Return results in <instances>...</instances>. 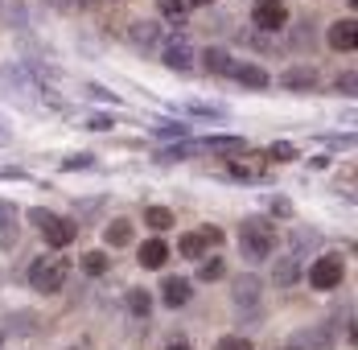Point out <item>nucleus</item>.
I'll use <instances>...</instances> for the list:
<instances>
[{"instance_id": "79ce46f5", "label": "nucleus", "mask_w": 358, "mask_h": 350, "mask_svg": "<svg viewBox=\"0 0 358 350\" xmlns=\"http://www.w3.org/2000/svg\"><path fill=\"white\" fill-rule=\"evenodd\" d=\"M0 350H4V334H0Z\"/></svg>"}, {"instance_id": "473e14b6", "label": "nucleus", "mask_w": 358, "mask_h": 350, "mask_svg": "<svg viewBox=\"0 0 358 350\" xmlns=\"http://www.w3.org/2000/svg\"><path fill=\"white\" fill-rule=\"evenodd\" d=\"M157 136L161 140H178V136H185V128H181V124H157Z\"/></svg>"}, {"instance_id": "5701e85b", "label": "nucleus", "mask_w": 358, "mask_h": 350, "mask_svg": "<svg viewBox=\"0 0 358 350\" xmlns=\"http://www.w3.org/2000/svg\"><path fill=\"white\" fill-rule=\"evenodd\" d=\"M222 174L235 177V181H259V177H264V169H259V165H243V161H231Z\"/></svg>"}, {"instance_id": "7ed1b4c3", "label": "nucleus", "mask_w": 358, "mask_h": 350, "mask_svg": "<svg viewBox=\"0 0 358 350\" xmlns=\"http://www.w3.org/2000/svg\"><path fill=\"white\" fill-rule=\"evenodd\" d=\"M71 276V260L66 255H37L29 264V284L37 293H58Z\"/></svg>"}, {"instance_id": "e433bc0d", "label": "nucleus", "mask_w": 358, "mask_h": 350, "mask_svg": "<svg viewBox=\"0 0 358 350\" xmlns=\"http://www.w3.org/2000/svg\"><path fill=\"white\" fill-rule=\"evenodd\" d=\"M8 140H13V132H8V120L0 115V144H8Z\"/></svg>"}, {"instance_id": "b1692460", "label": "nucleus", "mask_w": 358, "mask_h": 350, "mask_svg": "<svg viewBox=\"0 0 358 350\" xmlns=\"http://www.w3.org/2000/svg\"><path fill=\"white\" fill-rule=\"evenodd\" d=\"M21 239V231H17V218H0V251H13Z\"/></svg>"}, {"instance_id": "20e7f679", "label": "nucleus", "mask_w": 358, "mask_h": 350, "mask_svg": "<svg viewBox=\"0 0 358 350\" xmlns=\"http://www.w3.org/2000/svg\"><path fill=\"white\" fill-rule=\"evenodd\" d=\"M29 223L34 227H41V235H45V244L50 247H71L74 239H78V223L74 218H62V214H54V210H29Z\"/></svg>"}, {"instance_id": "7c9ffc66", "label": "nucleus", "mask_w": 358, "mask_h": 350, "mask_svg": "<svg viewBox=\"0 0 358 350\" xmlns=\"http://www.w3.org/2000/svg\"><path fill=\"white\" fill-rule=\"evenodd\" d=\"M338 91H342V95H358V74H355V70L338 78Z\"/></svg>"}, {"instance_id": "9d476101", "label": "nucleus", "mask_w": 358, "mask_h": 350, "mask_svg": "<svg viewBox=\"0 0 358 350\" xmlns=\"http://www.w3.org/2000/svg\"><path fill=\"white\" fill-rule=\"evenodd\" d=\"M165 260H169V247H165L161 235H152V239H144V244L136 247V264L148 268V272H161V264H165Z\"/></svg>"}, {"instance_id": "ddd939ff", "label": "nucleus", "mask_w": 358, "mask_h": 350, "mask_svg": "<svg viewBox=\"0 0 358 350\" xmlns=\"http://www.w3.org/2000/svg\"><path fill=\"white\" fill-rule=\"evenodd\" d=\"M317 83H322V74L313 66H288L280 74V87H288V91H313Z\"/></svg>"}, {"instance_id": "4c0bfd02", "label": "nucleus", "mask_w": 358, "mask_h": 350, "mask_svg": "<svg viewBox=\"0 0 358 350\" xmlns=\"http://www.w3.org/2000/svg\"><path fill=\"white\" fill-rule=\"evenodd\" d=\"M0 218H17V214H13V206H8V202H0Z\"/></svg>"}, {"instance_id": "cd10ccee", "label": "nucleus", "mask_w": 358, "mask_h": 350, "mask_svg": "<svg viewBox=\"0 0 358 350\" xmlns=\"http://www.w3.org/2000/svg\"><path fill=\"white\" fill-rule=\"evenodd\" d=\"M222 272H227V268H222V260L210 255V260L202 264V272H198V276H202V280H222Z\"/></svg>"}, {"instance_id": "f704fd0d", "label": "nucleus", "mask_w": 358, "mask_h": 350, "mask_svg": "<svg viewBox=\"0 0 358 350\" xmlns=\"http://www.w3.org/2000/svg\"><path fill=\"white\" fill-rule=\"evenodd\" d=\"M87 91H91V95H95V99H108V104H120V99H115V95H111V91H103V87H95V83H91V87H87Z\"/></svg>"}, {"instance_id": "2eb2a0df", "label": "nucleus", "mask_w": 358, "mask_h": 350, "mask_svg": "<svg viewBox=\"0 0 358 350\" xmlns=\"http://www.w3.org/2000/svg\"><path fill=\"white\" fill-rule=\"evenodd\" d=\"M202 66L210 70V74H231L235 70V58H231L227 46H210V50H202Z\"/></svg>"}, {"instance_id": "a878e982", "label": "nucleus", "mask_w": 358, "mask_h": 350, "mask_svg": "<svg viewBox=\"0 0 358 350\" xmlns=\"http://www.w3.org/2000/svg\"><path fill=\"white\" fill-rule=\"evenodd\" d=\"M206 148H215V153H239V148H243V140H239V136H210V140H206Z\"/></svg>"}, {"instance_id": "6ab92c4d", "label": "nucleus", "mask_w": 358, "mask_h": 350, "mask_svg": "<svg viewBox=\"0 0 358 350\" xmlns=\"http://www.w3.org/2000/svg\"><path fill=\"white\" fill-rule=\"evenodd\" d=\"M144 227L157 231V235H161V231H173V210L169 206H148L144 210Z\"/></svg>"}, {"instance_id": "c756f323", "label": "nucleus", "mask_w": 358, "mask_h": 350, "mask_svg": "<svg viewBox=\"0 0 358 350\" xmlns=\"http://www.w3.org/2000/svg\"><path fill=\"white\" fill-rule=\"evenodd\" d=\"M185 111H189V115H198V120H222V111H218V107H202V104H189V107H185Z\"/></svg>"}, {"instance_id": "39448f33", "label": "nucleus", "mask_w": 358, "mask_h": 350, "mask_svg": "<svg viewBox=\"0 0 358 350\" xmlns=\"http://www.w3.org/2000/svg\"><path fill=\"white\" fill-rule=\"evenodd\" d=\"M342 280H346V255H342V251H322V255L309 264V284H313L317 293L338 288Z\"/></svg>"}, {"instance_id": "dca6fc26", "label": "nucleus", "mask_w": 358, "mask_h": 350, "mask_svg": "<svg viewBox=\"0 0 358 350\" xmlns=\"http://www.w3.org/2000/svg\"><path fill=\"white\" fill-rule=\"evenodd\" d=\"M272 280H276L280 288H292V284L301 280V260H296L292 251H288L285 260H276V268H272Z\"/></svg>"}, {"instance_id": "1a4fd4ad", "label": "nucleus", "mask_w": 358, "mask_h": 350, "mask_svg": "<svg viewBox=\"0 0 358 350\" xmlns=\"http://www.w3.org/2000/svg\"><path fill=\"white\" fill-rule=\"evenodd\" d=\"M325 41H329L338 54H350V50H358V21H355V17L334 21V25H329V34H325Z\"/></svg>"}, {"instance_id": "58836bf2", "label": "nucleus", "mask_w": 358, "mask_h": 350, "mask_svg": "<svg viewBox=\"0 0 358 350\" xmlns=\"http://www.w3.org/2000/svg\"><path fill=\"white\" fill-rule=\"evenodd\" d=\"M185 4H194V8H210L215 0H185Z\"/></svg>"}, {"instance_id": "4be33fe9", "label": "nucleus", "mask_w": 358, "mask_h": 350, "mask_svg": "<svg viewBox=\"0 0 358 350\" xmlns=\"http://www.w3.org/2000/svg\"><path fill=\"white\" fill-rule=\"evenodd\" d=\"M78 264H83V272H87V276H103V272L111 268V260L103 255V251H87Z\"/></svg>"}, {"instance_id": "ea45409f", "label": "nucleus", "mask_w": 358, "mask_h": 350, "mask_svg": "<svg viewBox=\"0 0 358 350\" xmlns=\"http://www.w3.org/2000/svg\"><path fill=\"white\" fill-rule=\"evenodd\" d=\"M165 350H194V346H189V342H169Z\"/></svg>"}, {"instance_id": "0eeeda50", "label": "nucleus", "mask_w": 358, "mask_h": 350, "mask_svg": "<svg viewBox=\"0 0 358 350\" xmlns=\"http://www.w3.org/2000/svg\"><path fill=\"white\" fill-rule=\"evenodd\" d=\"M251 21H255V29L276 34V29L288 25V4L285 0H255V4H251Z\"/></svg>"}, {"instance_id": "f03ea898", "label": "nucleus", "mask_w": 358, "mask_h": 350, "mask_svg": "<svg viewBox=\"0 0 358 350\" xmlns=\"http://www.w3.org/2000/svg\"><path fill=\"white\" fill-rule=\"evenodd\" d=\"M0 87L17 99L21 107H29L41 95V78H37V66H25V62H8L0 70Z\"/></svg>"}, {"instance_id": "c9c22d12", "label": "nucleus", "mask_w": 358, "mask_h": 350, "mask_svg": "<svg viewBox=\"0 0 358 350\" xmlns=\"http://www.w3.org/2000/svg\"><path fill=\"white\" fill-rule=\"evenodd\" d=\"M87 124H91V128H111V115H91Z\"/></svg>"}, {"instance_id": "a19ab883", "label": "nucleus", "mask_w": 358, "mask_h": 350, "mask_svg": "<svg viewBox=\"0 0 358 350\" xmlns=\"http://www.w3.org/2000/svg\"><path fill=\"white\" fill-rule=\"evenodd\" d=\"M95 4H115V0H95Z\"/></svg>"}, {"instance_id": "aec40b11", "label": "nucleus", "mask_w": 358, "mask_h": 350, "mask_svg": "<svg viewBox=\"0 0 358 350\" xmlns=\"http://www.w3.org/2000/svg\"><path fill=\"white\" fill-rule=\"evenodd\" d=\"M128 314L132 317L152 314V293H148V288H128Z\"/></svg>"}, {"instance_id": "4468645a", "label": "nucleus", "mask_w": 358, "mask_h": 350, "mask_svg": "<svg viewBox=\"0 0 358 350\" xmlns=\"http://www.w3.org/2000/svg\"><path fill=\"white\" fill-rule=\"evenodd\" d=\"M248 91H264L268 87V70L259 66V62H235V70H231Z\"/></svg>"}, {"instance_id": "2f4dec72", "label": "nucleus", "mask_w": 358, "mask_h": 350, "mask_svg": "<svg viewBox=\"0 0 358 350\" xmlns=\"http://www.w3.org/2000/svg\"><path fill=\"white\" fill-rule=\"evenodd\" d=\"M215 350H255V346H251L248 338H218Z\"/></svg>"}, {"instance_id": "c85d7f7f", "label": "nucleus", "mask_w": 358, "mask_h": 350, "mask_svg": "<svg viewBox=\"0 0 358 350\" xmlns=\"http://www.w3.org/2000/svg\"><path fill=\"white\" fill-rule=\"evenodd\" d=\"M157 8H161L165 17H181V13H185L189 4H185V0H157Z\"/></svg>"}, {"instance_id": "bb28decb", "label": "nucleus", "mask_w": 358, "mask_h": 350, "mask_svg": "<svg viewBox=\"0 0 358 350\" xmlns=\"http://www.w3.org/2000/svg\"><path fill=\"white\" fill-rule=\"evenodd\" d=\"M268 157H272V161H296V144H292V140H276V144L268 148Z\"/></svg>"}, {"instance_id": "6e6552de", "label": "nucleus", "mask_w": 358, "mask_h": 350, "mask_svg": "<svg viewBox=\"0 0 358 350\" xmlns=\"http://www.w3.org/2000/svg\"><path fill=\"white\" fill-rule=\"evenodd\" d=\"M124 37H128V46H136V50H152V54H157V46H161L165 29H161V21H132V25L124 29Z\"/></svg>"}, {"instance_id": "37998d69", "label": "nucleus", "mask_w": 358, "mask_h": 350, "mask_svg": "<svg viewBox=\"0 0 358 350\" xmlns=\"http://www.w3.org/2000/svg\"><path fill=\"white\" fill-rule=\"evenodd\" d=\"M288 350H292V346H288Z\"/></svg>"}, {"instance_id": "393cba45", "label": "nucleus", "mask_w": 358, "mask_h": 350, "mask_svg": "<svg viewBox=\"0 0 358 350\" xmlns=\"http://www.w3.org/2000/svg\"><path fill=\"white\" fill-rule=\"evenodd\" d=\"M194 148H198V144H178V148H165V153H157V165H169V161H181V157H194Z\"/></svg>"}, {"instance_id": "a211bd4d", "label": "nucleus", "mask_w": 358, "mask_h": 350, "mask_svg": "<svg viewBox=\"0 0 358 350\" xmlns=\"http://www.w3.org/2000/svg\"><path fill=\"white\" fill-rule=\"evenodd\" d=\"M103 239H108V247H128L132 244V223H128V218H111L108 231H103Z\"/></svg>"}, {"instance_id": "f3484780", "label": "nucleus", "mask_w": 358, "mask_h": 350, "mask_svg": "<svg viewBox=\"0 0 358 350\" xmlns=\"http://www.w3.org/2000/svg\"><path fill=\"white\" fill-rule=\"evenodd\" d=\"M206 247H210V239H206V231L198 227V231H189V235H181V255L185 260H202L206 255Z\"/></svg>"}, {"instance_id": "412c9836", "label": "nucleus", "mask_w": 358, "mask_h": 350, "mask_svg": "<svg viewBox=\"0 0 358 350\" xmlns=\"http://www.w3.org/2000/svg\"><path fill=\"white\" fill-rule=\"evenodd\" d=\"M58 165H62V174H83V169H95L99 161H95L91 153H71V157H62Z\"/></svg>"}, {"instance_id": "f8f14e48", "label": "nucleus", "mask_w": 358, "mask_h": 350, "mask_svg": "<svg viewBox=\"0 0 358 350\" xmlns=\"http://www.w3.org/2000/svg\"><path fill=\"white\" fill-rule=\"evenodd\" d=\"M189 297H194V284H189L185 276H165L161 280V301H165L169 309H181Z\"/></svg>"}, {"instance_id": "9b49d317", "label": "nucleus", "mask_w": 358, "mask_h": 350, "mask_svg": "<svg viewBox=\"0 0 358 350\" xmlns=\"http://www.w3.org/2000/svg\"><path fill=\"white\" fill-rule=\"evenodd\" d=\"M231 301H235L239 309H251V305H259V276L243 272V276L231 280Z\"/></svg>"}, {"instance_id": "423d86ee", "label": "nucleus", "mask_w": 358, "mask_h": 350, "mask_svg": "<svg viewBox=\"0 0 358 350\" xmlns=\"http://www.w3.org/2000/svg\"><path fill=\"white\" fill-rule=\"evenodd\" d=\"M157 54H161V62L169 70H178V74H185V70H194V41L185 34H165L161 37V46H157Z\"/></svg>"}, {"instance_id": "f257e3e1", "label": "nucleus", "mask_w": 358, "mask_h": 350, "mask_svg": "<svg viewBox=\"0 0 358 350\" xmlns=\"http://www.w3.org/2000/svg\"><path fill=\"white\" fill-rule=\"evenodd\" d=\"M239 251H243L248 264H264L276 251V227L268 218H248L239 227Z\"/></svg>"}, {"instance_id": "72a5a7b5", "label": "nucleus", "mask_w": 358, "mask_h": 350, "mask_svg": "<svg viewBox=\"0 0 358 350\" xmlns=\"http://www.w3.org/2000/svg\"><path fill=\"white\" fill-rule=\"evenodd\" d=\"M83 4H87V0H54V8H58V13H78Z\"/></svg>"}]
</instances>
